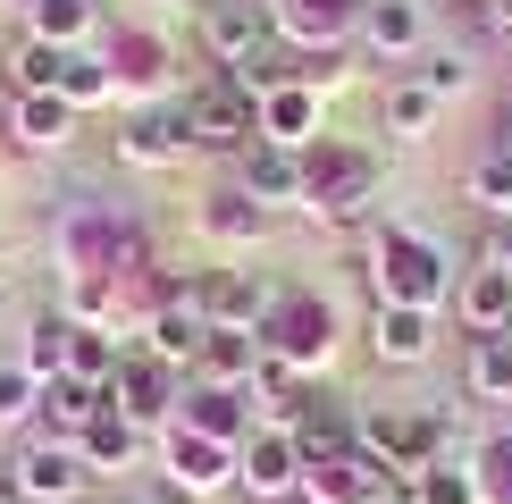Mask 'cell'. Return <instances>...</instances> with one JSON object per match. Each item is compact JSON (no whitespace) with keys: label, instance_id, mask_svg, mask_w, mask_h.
Returning a JSON list of instances; mask_svg holds the SVG:
<instances>
[{"label":"cell","instance_id":"obj_1","mask_svg":"<svg viewBox=\"0 0 512 504\" xmlns=\"http://www.w3.org/2000/svg\"><path fill=\"white\" fill-rule=\"evenodd\" d=\"M370 202H378V160L361 152V143L319 135L311 152H303V219H319V227H361V219H370Z\"/></svg>","mask_w":512,"mask_h":504},{"label":"cell","instance_id":"obj_2","mask_svg":"<svg viewBox=\"0 0 512 504\" xmlns=\"http://www.w3.org/2000/svg\"><path fill=\"white\" fill-rule=\"evenodd\" d=\"M370 286H378V303H412V311L454 303V269L420 227H378L370 236Z\"/></svg>","mask_w":512,"mask_h":504},{"label":"cell","instance_id":"obj_3","mask_svg":"<svg viewBox=\"0 0 512 504\" xmlns=\"http://www.w3.org/2000/svg\"><path fill=\"white\" fill-rule=\"evenodd\" d=\"M177 110H185V143H194V152H227V160H244L252 143H261V101H252L236 76L194 84Z\"/></svg>","mask_w":512,"mask_h":504},{"label":"cell","instance_id":"obj_4","mask_svg":"<svg viewBox=\"0 0 512 504\" xmlns=\"http://www.w3.org/2000/svg\"><path fill=\"white\" fill-rule=\"evenodd\" d=\"M261 353H277L286 370H319L336 353V303L311 286H277V303L261 320Z\"/></svg>","mask_w":512,"mask_h":504},{"label":"cell","instance_id":"obj_5","mask_svg":"<svg viewBox=\"0 0 512 504\" xmlns=\"http://www.w3.org/2000/svg\"><path fill=\"white\" fill-rule=\"evenodd\" d=\"M84 454L59 446V437H26V446L9 454V471H0V504H84Z\"/></svg>","mask_w":512,"mask_h":504},{"label":"cell","instance_id":"obj_6","mask_svg":"<svg viewBox=\"0 0 512 504\" xmlns=\"http://www.w3.org/2000/svg\"><path fill=\"white\" fill-rule=\"evenodd\" d=\"M185 387H194V378H185V370H168L160 362V353H126V362H118V378H110V387H101V395H110V412H126V420H135V429H160V420H177V404H185Z\"/></svg>","mask_w":512,"mask_h":504},{"label":"cell","instance_id":"obj_7","mask_svg":"<svg viewBox=\"0 0 512 504\" xmlns=\"http://www.w3.org/2000/svg\"><path fill=\"white\" fill-rule=\"evenodd\" d=\"M194 34H202V51L219 59V68H244L252 51L277 42V17H269V0H202Z\"/></svg>","mask_w":512,"mask_h":504},{"label":"cell","instance_id":"obj_8","mask_svg":"<svg viewBox=\"0 0 512 504\" xmlns=\"http://www.w3.org/2000/svg\"><path fill=\"white\" fill-rule=\"evenodd\" d=\"M236 488H244V496H261V504L303 488V446H294L286 420H269V429H252L244 446H236Z\"/></svg>","mask_w":512,"mask_h":504},{"label":"cell","instance_id":"obj_9","mask_svg":"<svg viewBox=\"0 0 512 504\" xmlns=\"http://www.w3.org/2000/svg\"><path fill=\"white\" fill-rule=\"evenodd\" d=\"M210 488H236V446L194 437V429H168V496L202 504Z\"/></svg>","mask_w":512,"mask_h":504},{"label":"cell","instance_id":"obj_10","mask_svg":"<svg viewBox=\"0 0 512 504\" xmlns=\"http://www.w3.org/2000/svg\"><path fill=\"white\" fill-rule=\"evenodd\" d=\"M269 303H277V286L252 278V269H202V320L210 328H252L261 336Z\"/></svg>","mask_w":512,"mask_h":504},{"label":"cell","instance_id":"obj_11","mask_svg":"<svg viewBox=\"0 0 512 504\" xmlns=\"http://www.w3.org/2000/svg\"><path fill=\"white\" fill-rule=\"evenodd\" d=\"M294 429V446H303V471L311 462H336V454H353V412L336 404V395H294L286 412H277Z\"/></svg>","mask_w":512,"mask_h":504},{"label":"cell","instance_id":"obj_12","mask_svg":"<svg viewBox=\"0 0 512 504\" xmlns=\"http://www.w3.org/2000/svg\"><path fill=\"white\" fill-rule=\"evenodd\" d=\"M361 9H370V0H269L277 34L303 42V51H336V42L361 26Z\"/></svg>","mask_w":512,"mask_h":504},{"label":"cell","instance_id":"obj_13","mask_svg":"<svg viewBox=\"0 0 512 504\" xmlns=\"http://www.w3.org/2000/svg\"><path fill=\"white\" fill-rule=\"evenodd\" d=\"M236 185L261 210H303V152H277V143H252L236 160Z\"/></svg>","mask_w":512,"mask_h":504},{"label":"cell","instance_id":"obj_14","mask_svg":"<svg viewBox=\"0 0 512 504\" xmlns=\"http://www.w3.org/2000/svg\"><path fill=\"white\" fill-rule=\"evenodd\" d=\"M261 370V336L252 328H202V353H194V387H252Z\"/></svg>","mask_w":512,"mask_h":504},{"label":"cell","instance_id":"obj_15","mask_svg":"<svg viewBox=\"0 0 512 504\" xmlns=\"http://www.w3.org/2000/svg\"><path fill=\"white\" fill-rule=\"evenodd\" d=\"M185 152H194V143H185V110H177V101L118 126V160H135V168H177Z\"/></svg>","mask_w":512,"mask_h":504},{"label":"cell","instance_id":"obj_16","mask_svg":"<svg viewBox=\"0 0 512 504\" xmlns=\"http://www.w3.org/2000/svg\"><path fill=\"white\" fill-rule=\"evenodd\" d=\"M437 311H412V303H378L370 311V353L378 362H395V370H412V362H429V345H437Z\"/></svg>","mask_w":512,"mask_h":504},{"label":"cell","instance_id":"obj_17","mask_svg":"<svg viewBox=\"0 0 512 504\" xmlns=\"http://www.w3.org/2000/svg\"><path fill=\"white\" fill-rule=\"evenodd\" d=\"M261 143H277V152H311L319 143V93L311 84H277V93H261Z\"/></svg>","mask_w":512,"mask_h":504},{"label":"cell","instance_id":"obj_18","mask_svg":"<svg viewBox=\"0 0 512 504\" xmlns=\"http://www.w3.org/2000/svg\"><path fill=\"white\" fill-rule=\"evenodd\" d=\"M76 454H84V471H93V479H118V471H135V462H143V429L126 412H93V420H84V437H76Z\"/></svg>","mask_w":512,"mask_h":504},{"label":"cell","instance_id":"obj_19","mask_svg":"<svg viewBox=\"0 0 512 504\" xmlns=\"http://www.w3.org/2000/svg\"><path fill=\"white\" fill-rule=\"evenodd\" d=\"M93 412H110V395H101V387H84V378H68V370H59V378H42V412H34V420H42V437L76 446Z\"/></svg>","mask_w":512,"mask_h":504},{"label":"cell","instance_id":"obj_20","mask_svg":"<svg viewBox=\"0 0 512 504\" xmlns=\"http://www.w3.org/2000/svg\"><path fill=\"white\" fill-rule=\"evenodd\" d=\"M361 42H370L378 59H412L420 42H429V17H420V0H370L361 9V26H353Z\"/></svg>","mask_w":512,"mask_h":504},{"label":"cell","instance_id":"obj_21","mask_svg":"<svg viewBox=\"0 0 512 504\" xmlns=\"http://www.w3.org/2000/svg\"><path fill=\"white\" fill-rule=\"evenodd\" d=\"M454 311H462V328H471V336H496L512 320V269L504 261H479L471 278L454 286Z\"/></svg>","mask_w":512,"mask_h":504},{"label":"cell","instance_id":"obj_22","mask_svg":"<svg viewBox=\"0 0 512 504\" xmlns=\"http://www.w3.org/2000/svg\"><path fill=\"white\" fill-rule=\"evenodd\" d=\"M177 429L219 437V446H244V437H252V420H244V387H185Z\"/></svg>","mask_w":512,"mask_h":504},{"label":"cell","instance_id":"obj_23","mask_svg":"<svg viewBox=\"0 0 512 504\" xmlns=\"http://www.w3.org/2000/svg\"><path fill=\"white\" fill-rule=\"evenodd\" d=\"M9 135L26 143V152H68V135H76V110L59 93H17V110H9Z\"/></svg>","mask_w":512,"mask_h":504},{"label":"cell","instance_id":"obj_24","mask_svg":"<svg viewBox=\"0 0 512 504\" xmlns=\"http://www.w3.org/2000/svg\"><path fill=\"white\" fill-rule=\"evenodd\" d=\"M110 76H118V93H160L168 84V42L143 34V26H126L110 42Z\"/></svg>","mask_w":512,"mask_h":504},{"label":"cell","instance_id":"obj_25","mask_svg":"<svg viewBox=\"0 0 512 504\" xmlns=\"http://www.w3.org/2000/svg\"><path fill=\"white\" fill-rule=\"evenodd\" d=\"M269 227H277V210H261L244 185H236V194H210V202H202V236H210V244H261Z\"/></svg>","mask_w":512,"mask_h":504},{"label":"cell","instance_id":"obj_26","mask_svg":"<svg viewBox=\"0 0 512 504\" xmlns=\"http://www.w3.org/2000/svg\"><path fill=\"white\" fill-rule=\"evenodd\" d=\"M26 26H34V42H51V51H93V0H34L26 9Z\"/></svg>","mask_w":512,"mask_h":504},{"label":"cell","instance_id":"obj_27","mask_svg":"<svg viewBox=\"0 0 512 504\" xmlns=\"http://www.w3.org/2000/svg\"><path fill=\"white\" fill-rule=\"evenodd\" d=\"M59 101L84 118L101 110V101H118V76H110V51H68V68H59Z\"/></svg>","mask_w":512,"mask_h":504},{"label":"cell","instance_id":"obj_28","mask_svg":"<svg viewBox=\"0 0 512 504\" xmlns=\"http://www.w3.org/2000/svg\"><path fill=\"white\" fill-rule=\"evenodd\" d=\"M378 110H387V126H395L403 143H420V135L437 126V110H445V101H437L420 76H403V84H387V101H378Z\"/></svg>","mask_w":512,"mask_h":504},{"label":"cell","instance_id":"obj_29","mask_svg":"<svg viewBox=\"0 0 512 504\" xmlns=\"http://www.w3.org/2000/svg\"><path fill=\"white\" fill-rule=\"evenodd\" d=\"M462 378H471V395L504 404V395H512V345H504V336H471V362H462Z\"/></svg>","mask_w":512,"mask_h":504},{"label":"cell","instance_id":"obj_30","mask_svg":"<svg viewBox=\"0 0 512 504\" xmlns=\"http://www.w3.org/2000/svg\"><path fill=\"white\" fill-rule=\"evenodd\" d=\"M59 68H68V51H51V42H17V51H9V84H17V93H59Z\"/></svg>","mask_w":512,"mask_h":504},{"label":"cell","instance_id":"obj_31","mask_svg":"<svg viewBox=\"0 0 512 504\" xmlns=\"http://www.w3.org/2000/svg\"><path fill=\"white\" fill-rule=\"evenodd\" d=\"M17 362H26L34 378H59V370H68V311H42V320H34V336H26V353H17Z\"/></svg>","mask_w":512,"mask_h":504},{"label":"cell","instance_id":"obj_32","mask_svg":"<svg viewBox=\"0 0 512 504\" xmlns=\"http://www.w3.org/2000/svg\"><path fill=\"white\" fill-rule=\"evenodd\" d=\"M34 412H42V378L26 362H0V429H26Z\"/></svg>","mask_w":512,"mask_h":504},{"label":"cell","instance_id":"obj_33","mask_svg":"<svg viewBox=\"0 0 512 504\" xmlns=\"http://www.w3.org/2000/svg\"><path fill=\"white\" fill-rule=\"evenodd\" d=\"M420 504H479V479H471V462H429V471H420V488H412Z\"/></svg>","mask_w":512,"mask_h":504},{"label":"cell","instance_id":"obj_34","mask_svg":"<svg viewBox=\"0 0 512 504\" xmlns=\"http://www.w3.org/2000/svg\"><path fill=\"white\" fill-rule=\"evenodd\" d=\"M471 479H479V504H512V437H487L471 454Z\"/></svg>","mask_w":512,"mask_h":504},{"label":"cell","instance_id":"obj_35","mask_svg":"<svg viewBox=\"0 0 512 504\" xmlns=\"http://www.w3.org/2000/svg\"><path fill=\"white\" fill-rule=\"evenodd\" d=\"M471 202L496 210V219H512V160H504V152H487V160L471 168Z\"/></svg>","mask_w":512,"mask_h":504},{"label":"cell","instance_id":"obj_36","mask_svg":"<svg viewBox=\"0 0 512 504\" xmlns=\"http://www.w3.org/2000/svg\"><path fill=\"white\" fill-rule=\"evenodd\" d=\"M420 84H429V93H437V101H454V93H462V84H471V59H462V51H437V59H429V68H420Z\"/></svg>","mask_w":512,"mask_h":504},{"label":"cell","instance_id":"obj_37","mask_svg":"<svg viewBox=\"0 0 512 504\" xmlns=\"http://www.w3.org/2000/svg\"><path fill=\"white\" fill-rule=\"evenodd\" d=\"M252 387H261V395H269V404H277V412H286V404H294V370H286V362H277V353H261V370H252Z\"/></svg>","mask_w":512,"mask_h":504},{"label":"cell","instance_id":"obj_38","mask_svg":"<svg viewBox=\"0 0 512 504\" xmlns=\"http://www.w3.org/2000/svg\"><path fill=\"white\" fill-rule=\"evenodd\" d=\"M487 261H504V269H512V219L496 227V244H487Z\"/></svg>","mask_w":512,"mask_h":504},{"label":"cell","instance_id":"obj_39","mask_svg":"<svg viewBox=\"0 0 512 504\" xmlns=\"http://www.w3.org/2000/svg\"><path fill=\"white\" fill-rule=\"evenodd\" d=\"M126 504H185V496H168V488H160V496H126Z\"/></svg>","mask_w":512,"mask_h":504},{"label":"cell","instance_id":"obj_40","mask_svg":"<svg viewBox=\"0 0 512 504\" xmlns=\"http://www.w3.org/2000/svg\"><path fill=\"white\" fill-rule=\"evenodd\" d=\"M496 152H504V160H512V110H504V143H496Z\"/></svg>","mask_w":512,"mask_h":504},{"label":"cell","instance_id":"obj_41","mask_svg":"<svg viewBox=\"0 0 512 504\" xmlns=\"http://www.w3.org/2000/svg\"><path fill=\"white\" fill-rule=\"evenodd\" d=\"M496 336H504V345H512V320H504V328H496Z\"/></svg>","mask_w":512,"mask_h":504},{"label":"cell","instance_id":"obj_42","mask_svg":"<svg viewBox=\"0 0 512 504\" xmlns=\"http://www.w3.org/2000/svg\"><path fill=\"white\" fill-rule=\"evenodd\" d=\"M9 9H34V0H9Z\"/></svg>","mask_w":512,"mask_h":504},{"label":"cell","instance_id":"obj_43","mask_svg":"<svg viewBox=\"0 0 512 504\" xmlns=\"http://www.w3.org/2000/svg\"><path fill=\"white\" fill-rule=\"evenodd\" d=\"M487 9H496V0H487Z\"/></svg>","mask_w":512,"mask_h":504}]
</instances>
